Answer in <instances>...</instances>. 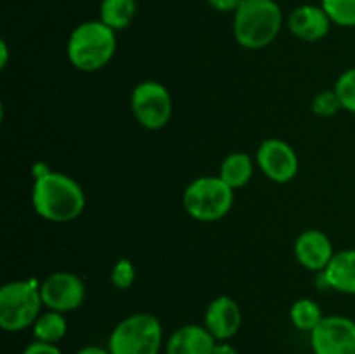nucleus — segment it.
<instances>
[{"label":"nucleus","instance_id":"1","mask_svg":"<svg viewBox=\"0 0 355 354\" xmlns=\"http://www.w3.org/2000/svg\"><path fill=\"white\" fill-rule=\"evenodd\" d=\"M33 208L42 219L55 224L75 221L85 208V193L73 177L44 170L35 179L31 191Z\"/></svg>","mask_w":355,"mask_h":354},{"label":"nucleus","instance_id":"2","mask_svg":"<svg viewBox=\"0 0 355 354\" xmlns=\"http://www.w3.org/2000/svg\"><path fill=\"white\" fill-rule=\"evenodd\" d=\"M283 26V12L274 0H243L234 10L232 31L241 47L257 51L272 44Z\"/></svg>","mask_w":355,"mask_h":354},{"label":"nucleus","instance_id":"3","mask_svg":"<svg viewBox=\"0 0 355 354\" xmlns=\"http://www.w3.org/2000/svg\"><path fill=\"white\" fill-rule=\"evenodd\" d=\"M114 52L116 35L103 21H85L68 38V59L80 71H99L113 59Z\"/></svg>","mask_w":355,"mask_h":354},{"label":"nucleus","instance_id":"4","mask_svg":"<svg viewBox=\"0 0 355 354\" xmlns=\"http://www.w3.org/2000/svg\"><path fill=\"white\" fill-rule=\"evenodd\" d=\"M163 344L162 323L149 312H135L121 319L111 332V354H159Z\"/></svg>","mask_w":355,"mask_h":354},{"label":"nucleus","instance_id":"5","mask_svg":"<svg viewBox=\"0 0 355 354\" xmlns=\"http://www.w3.org/2000/svg\"><path fill=\"white\" fill-rule=\"evenodd\" d=\"M40 285L35 281H9L0 288V326L6 332H21L42 314Z\"/></svg>","mask_w":355,"mask_h":354},{"label":"nucleus","instance_id":"6","mask_svg":"<svg viewBox=\"0 0 355 354\" xmlns=\"http://www.w3.org/2000/svg\"><path fill=\"white\" fill-rule=\"evenodd\" d=\"M182 203L194 221H220L234 203V189H231L218 176L198 177L184 191Z\"/></svg>","mask_w":355,"mask_h":354},{"label":"nucleus","instance_id":"7","mask_svg":"<svg viewBox=\"0 0 355 354\" xmlns=\"http://www.w3.org/2000/svg\"><path fill=\"white\" fill-rule=\"evenodd\" d=\"M132 113L139 125L148 130H159L172 117V97L163 83L146 80L139 83L130 97Z\"/></svg>","mask_w":355,"mask_h":354},{"label":"nucleus","instance_id":"8","mask_svg":"<svg viewBox=\"0 0 355 354\" xmlns=\"http://www.w3.org/2000/svg\"><path fill=\"white\" fill-rule=\"evenodd\" d=\"M314 354H355V321L342 314L324 316L311 332Z\"/></svg>","mask_w":355,"mask_h":354},{"label":"nucleus","instance_id":"9","mask_svg":"<svg viewBox=\"0 0 355 354\" xmlns=\"http://www.w3.org/2000/svg\"><path fill=\"white\" fill-rule=\"evenodd\" d=\"M44 305L51 311L71 312L85 301V283L76 274L68 271H55L49 274L40 285Z\"/></svg>","mask_w":355,"mask_h":354},{"label":"nucleus","instance_id":"10","mask_svg":"<svg viewBox=\"0 0 355 354\" xmlns=\"http://www.w3.org/2000/svg\"><path fill=\"white\" fill-rule=\"evenodd\" d=\"M260 170L277 184L293 180L298 174V156L288 142L281 139H267L257 151Z\"/></svg>","mask_w":355,"mask_h":354},{"label":"nucleus","instance_id":"11","mask_svg":"<svg viewBox=\"0 0 355 354\" xmlns=\"http://www.w3.org/2000/svg\"><path fill=\"white\" fill-rule=\"evenodd\" d=\"M205 326L217 342H227L232 339L241 326V309L238 302L227 295L214 298L205 312Z\"/></svg>","mask_w":355,"mask_h":354},{"label":"nucleus","instance_id":"12","mask_svg":"<svg viewBox=\"0 0 355 354\" xmlns=\"http://www.w3.org/2000/svg\"><path fill=\"white\" fill-rule=\"evenodd\" d=\"M335 253L329 236L319 229H307L295 239V257L309 271H324Z\"/></svg>","mask_w":355,"mask_h":354},{"label":"nucleus","instance_id":"13","mask_svg":"<svg viewBox=\"0 0 355 354\" xmlns=\"http://www.w3.org/2000/svg\"><path fill=\"white\" fill-rule=\"evenodd\" d=\"M331 19L322 9V6L314 3H304L297 7L288 17V28L291 33L304 42H319L329 33Z\"/></svg>","mask_w":355,"mask_h":354},{"label":"nucleus","instance_id":"14","mask_svg":"<svg viewBox=\"0 0 355 354\" xmlns=\"http://www.w3.org/2000/svg\"><path fill=\"white\" fill-rule=\"evenodd\" d=\"M215 337L201 325H184L166 340V354H211Z\"/></svg>","mask_w":355,"mask_h":354},{"label":"nucleus","instance_id":"15","mask_svg":"<svg viewBox=\"0 0 355 354\" xmlns=\"http://www.w3.org/2000/svg\"><path fill=\"white\" fill-rule=\"evenodd\" d=\"M322 283L340 294L355 295V250H340L333 255L324 271H321Z\"/></svg>","mask_w":355,"mask_h":354},{"label":"nucleus","instance_id":"16","mask_svg":"<svg viewBox=\"0 0 355 354\" xmlns=\"http://www.w3.org/2000/svg\"><path fill=\"white\" fill-rule=\"evenodd\" d=\"M253 176V160L250 155L243 151L231 153L224 158L220 163V170H218V177L227 184L231 189H239V187L246 186Z\"/></svg>","mask_w":355,"mask_h":354},{"label":"nucleus","instance_id":"17","mask_svg":"<svg viewBox=\"0 0 355 354\" xmlns=\"http://www.w3.org/2000/svg\"><path fill=\"white\" fill-rule=\"evenodd\" d=\"M137 12L135 0H103L99 7V21L111 30H125L130 26Z\"/></svg>","mask_w":355,"mask_h":354},{"label":"nucleus","instance_id":"18","mask_svg":"<svg viewBox=\"0 0 355 354\" xmlns=\"http://www.w3.org/2000/svg\"><path fill=\"white\" fill-rule=\"evenodd\" d=\"M68 332V321L64 314L58 311L42 312L37 321L33 323V337L35 340L47 344H58L59 340L64 339Z\"/></svg>","mask_w":355,"mask_h":354},{"label":"nucleus","instance_id":"19","mask_svg":"<svg viewBox=\"0 0 355 354\" xmlns=\"http://www.w3.org/2000/svg\"><path fill=\"white\" fill-rule=\"evenodd\" d=\"M322 318L324 316H322L321 307L312 298H298L290 309L291 323H293L295 328L302 330V332L311 333L321 323Z\"/></svg>","mask_w":355,"mask_h":354},{"label":"nucleus","instance_id":"20","mask_svg":"<svg viewBox=\"0 0 355 354\" xmlns=\"http://www.w3.org/2000/svg\"><path fill=\"white\" fill-rule=\"evenodd\" d=\"M321 6L333 24L343 28L355 26V0H322Z\"/></svg>","mask_w":355,"mask_h":354},{"label":"nucleus","instance_id":"21","mask_svg":"<svg viewBox=\"0 0 355 354\" xmlns=\"http://www.w3.org/2000/svg\"><path fill=\"white\" fill-rule=\"evenodd\" d=\"M335 92L338 94L343 110L355 115V66L340 75V78L336 80Z\"/></svg>","mask_w":355,"mask_h":354},{"label":"nucleus","instance_id":"22","mask_svg":"<svg viewBox=\"0 0 355 354\" xmlns=\"http://www.w3.org/2000/svg\"><path fill=\"white\" fill-rule=\"evenodd\" d=\"M340 110H343L342 103L338 99V94L335 90H322L312 101V111H314L318 117H333V115L338 113Z\"/></svg>","mask_w":355,"mask_h":354},{"label":"nucleus","instance_id":"23","mask_svg":"<svg viewBox=\"0 0 355 354\" xmlns=\"http://www.w3.org/2000/svg\"><path fill=\"white\" fill-rule=\"evenodd\" d=\"M111 283L118 290H128L135 283V267L130 259H120L111 269Z\"/></svg>","mask_w":355,"mask_h":354},{"label":"nucleus","instance_id":"24","mask_svg":"<svg viewBox=\"0 0 355 354\" xmlns=\"http://www.w3.org/2000/svg\"><path fill=\"white\" fill-rule=\"evenodd\" d=\"M21 354H62V351L59 349L55 344H47V342H40V340H35V342L28 344Z\"/></svg>","mask_w":355,"mask_h":354},{"label":"nucleus","instance_id":"25","mask_svg":"<svg viewBox=\"0 0 355 354\" xmlns=\"http://www.w3.org/2000/svg\"><path fill=\"white\" fill-rule=\"evenodd\" d=\"M207 2L218 12H234L243 0H207Z\"/></svg>","mask_w":355,"mask_h":354},{"label":"nucleus","instance_id":"26","mask_svg":"<svg viewBox=\"0 0 355 354\" xmlns=\"http://www.w3.org/2000/svg\"><path fill=\"white\" fill-rule=\"evenodd\" d=\"M211 354H239L232 344L229 342H217L214 347V353Z\"/></svg>","mask_w":355,"mask_h":354},{"label":"nucleus","instance_id":"27","mask_svg":"<svg viewBox=\"0 0 355 354\" xmlns=\"http://www.w3.org/2000/svg\"><path fill=\"white\" fill-rule=\"evenodd\" d=\"M75 354H111V353L107 349H103V347L87 346V347H82L80 351H76Z\"/></svg>","mask_w":355,"mask_h":354},{"label":"nucleus","instance_id":"28","mask_svg":"<svg viewBox=\"0 0 355 354\" xmlns=\"http://www.w3.org/2000/svg\"><path fill=\"white\" fill-rule=\"evenodd\" d=\"M7 58H9V51H7L6 40H0V68H6Z\"/></svg>","mask_w":355,"mask_h":354}]
</instances>
